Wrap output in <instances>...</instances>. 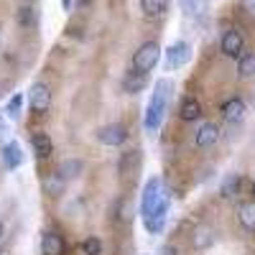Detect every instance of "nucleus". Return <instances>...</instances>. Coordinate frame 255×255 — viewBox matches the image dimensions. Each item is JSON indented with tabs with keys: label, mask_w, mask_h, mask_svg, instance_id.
<instances>
[{
	"label": "nucleus",
	"mask_w": 255,
	"mask_h": 255,
	"mask_svg": "<svg viewBox=\"0 0 255 255\" xmlns=\"http://www.w3.org/2000/svg\"><path fill=\"white\" fill-rule=\"evenodd\" d=\"M171 95H174V82L171 79H158L153 84V92H151V100L145 105V115H143V128L145 133H158V128L166 118V110H168V102H171Z\"/></svg>",
	"instance_id": "nucleus-1"
},
{
	"label": "nucleus",
	"mask_w": 255,
	"mask_h": 255,
	"mask_svg": "<svg viewBox=\"0 0 255 255\" xmlns=\"http://www.w3.org/2000/svg\"><path fill=\"white\" fill-rule=\"evenodd\" d=\"M166 184H163V179L161 176H151L145 181V186H143V194H140V217H148L153 212V207L163 199V194H166Z\"/></svg>",
	"instance_id": "nucleus-2"
},
{
	"label": "nucleus",
	"mask_w": 255,
	"mask_h": 255,
	"mask_svg": "<svg viewBox=\"0 0 255 255\" xmlns=\"http://www.w3.org/2000/svg\"><path fill=\"white\" fill-rule=\"evenodd\" d=\"M158 56H161V49H158L156 41H145V44H140V46H138V51L133 54V64H130V69L143 72V74L153 72V67L158 64Z\"/></svg>",
	"instance_id": "nucleus-3"
},
{
	"label": "nucleus",
	"mask_w": 255,
	"mask_h": 255,
	"mask_svg": "<svg viewBox=\"0 0 255 255\" xmlns=\"http://www.w3.org/2000/svg\"><path fill=\"white\" fill-rule=\"evenodd\" d=\"M163 54H166V59H163L166 72H174V69H181V67H186V64H189L191 46L186 44V41H174V44L168 46Z\"/></svg>",
	"instance_id": "nucleus-4"
},
{
	"label": "nucleus",
	"mask_w": 255,
	"mask_h": 255,
	"mask_svg": "<svg viewBox=\"0 0 255 255\" xmlns=\"http://www.w3.org/2000/svg\"><path fill=\"white\" fill-rule=\"evenodd\" d=\"M168 207H171V191H166L163 194V199L153 207V212L148 217H143V225H145V230L151 232V235H158V232L163 230V225H166V217H168Z\"/></svg>",
	"instance_id": "nucleus-5"
},
{
	"label": "nucleus",
	"mask_w": 255,
	"mask_h": 255,
	"mask_svg": "<svg viewBox=\"0 0 255 255\" xmlns=\"http://www.w3.org/2000/svg\"><path fill=\"white\" fill-rule=\"evenodd\" d=\"M28 105H31V110L38 113V115H44L51 108V90L46 87L44 82H33L31 84V90H28Z\"/></svg>",
	"instance_id": "nucleus-6"
},
{
	"label": "nucleus",
	"mask_w": 255,
	"mask_h": 255,
	"mask_svg": "<svg viewBox=\"0 0 255 255\" xmlns=\"http://www.w3.org/2000/svg\"><path fill=\"white\" fill-rule=\"evenodd\" d=\"M220 49H222V54L230 56V59H240V54L245 51V38H243V33H240L238 28H227V31L222 33Z\"/></svg>",
	"instance_id": "nucleus-7"
},
{
	"label": "nucleus",
	"mask_w": 255,
	"mask_h": 255,
	"mask_svg": "<svg viewBox=\"0 0 255 255\" xmlns=\"http://www.w3.org/2000/svg\"><path fill=\"white\" fill-rule=\"evenodd\" d=\"M97 140L102 143V145H110V148H115V145H123L125 140H128V130L120 125V123H110V125H102L100 130H97Z\"/></svg>",
	"instance_id": "nucleus-8"
},
{
	"label": "nucleus",
	"mask_w": 255,
	"mask_h": 255,
	"mask_svg": "<svg viewBox=\"0 0 255 255\" xmlns=\"http://www.w3.org/2000/svg\"><path fill=\"white\" fill-rule=\"evenodd\" d=\"M67 253V245H64L61 235L54 230H46L41 235V255H64Z\"/></svg>",
	"instance_id": "nucleus-9"
},
{
	"label": "nucleus",
	"mask_w": 255,
	"mask_h": 255,
	"mask_svg": "<svg viewBox=\"0 0 255 255\" xmlns=\"http://www.w3.org/2000/svg\"><path fill=\"white\" fill-rule=\"evenodd\" d=\"M245 115H248V108H245V102L240 100V97H230L225 105H222V118L227 120V123H243L245 120Z\"/></svg>",
	"instance_id": "nucleus-10"
},
{
	"label": "nucleus",
	"mask_w": 255,
	"mask_h": 255,
	"mask_svg": "<svg viewBox=\"0 0 255 255\" xmlns=\"http://www.w3.org/2000/svg\"><path fill=\"white\" fill-rule=\"evenodd\" d=\"M0 156H3V166L8 171H15V168L23 163V151H20L18 140H8L3 148H0Z\"/></svg>",
	"instance_id": "nucleus-11"
},
{
	"label": "nucleus",
	"mask_w": 255,
	"mask_h": 255,
	"mask_svg": "<svg viewBox=\"0 0 255 255\" xmlns=\"http://www.w3.org/2000/svg\"><path fill=\"white\" fill-rule=\"evenodd\" d=\"M220 140V128L215 123H204L199 128V133L194 135V145L197 148H209V145H215Z\"/></svg>",
	"instance_id": "nucleus-12"
},
{
	"label": "nucleus",
	"mask_w": 255,
	"mask_h": 255,
	"mask_svg": "<svg viewBox=\"0 0 255 255\" xmlns=\"http://www.w3.org/2000/svg\"><path fill=\"white\" fill-rule=\"evenodd\" d=\"M186 18H204L209 13V0H176Z\"/></svg>",
	"instance_id": "nucleus-13"
},
{
	"label": "nucleus",
	"mask_w": 255,
	"mask_h": 255,
	"mask_svg": "<svg viewBox=\"0 0 255 255\" xmlns=\"http://www.w3.org/2000/svg\"><path fill=\"white\" fill-rule=\"evenodd\" d=\"M82 171H84V161H82V158H67V161H61L59 168H56V174H59L64 181L79 179Z\"/></svg>",
	"instance_id": "nucleus-14"
},
{
	"label": "nucleus",
	"mask_w": 255,
	"mask_h": 255,
	"mask_svg": "<svg viewBox=\"0 0 255 255\" xmlns=\"http://www.w3.org/2000/svg\"><path fill=\"white\" fill-rule=\"evenodd\" d=\"M212 243H215V230L207 227V225L194 227V232H191V245H194L197 250H207Z\"/></svg>",
	"instance_id": "nucleus-15"
},
{
	"label": "nucleus",
	"mask_w": 255,
	"mask_h": 255,
	"mask_svg": "<svg viewBox=\"0 0 255 255\" xmlns=\"http://www.w3.org/2000/svg\"><path fill=\"white\" fill-rule=\"evenodd\" d=\"M31 145H33V153H36L38 161H46L51 156V151H54V143H51V138L46 133H36L31 138Z\"/></svg>",
	"instance_id": "nucleus-16"
},
{
	"label": "nucleus",
	"mask_w": 255,
	"mask_h": 255,
	"mask_svg": "<svg viewBox=\"0 0 255 255\" xmlns=\"http://www.w3.org/2000/svg\"><path fill=\"white\" fill-rule=\"evenodd\" d=\"M179 118H181L184 123L199 120V118H202V105H199L194 97H184L181 105H179Z\"/></svg>",
	"instance_id": "nucleus-17"
},
{
	"label": "nucleus",
	"mask_w": 255,
	"mask_h": 255,
	"mask_svg": "<svg viewBox=\"0 0 255 255\" xmlns=\"http://www.w3.org/2000/svg\"><path fill=\"white\" fill-rule=\"evenodd\" d=\"M143 87H145V74H143V72L130 69V72L123 77V92H128V95H138Z\"/></svg>",
	"instance_id": "nucleus-18"
},
{
	"label": "nucleus",
	"mask_w": 255,
	"mask_h": 255,
	"mask_svg": "<svg viewBox=\"0 0 255 255\" xmlns=\"http://www.w3.org/2000/svg\"><path fill=\"white\" fill-rule=\"evenodd\" d=\"M168 5H171V0H140V10L145 18H161L166 15Z\"/></svg>",
	"instance_id": "nucleus-19"
},
{
	"label": "nucleus",
	"mask_w": 255,
	"mask_h": 255,
	"mask_svg": "<svg viewBox=\"0 0 255 255\" xmlns=\"http://www.w3.org/2000/svg\"><path fill=\"white\" fill-rule=\"evenodd\" d=\"M238 77L240 79H253L255 77V51H243L238 59Z\"/></svg>",
	"instance_id": "nucleus-20"
},
{
	"label": "nucleus",
	"mask_w": 255,
	"mask_h": 255,
	"mask_svg": "<svg viewBox=\"0 0 255 255\" xmlns=\"http://www.w3.org/2000/svg\"><path fill=\"white\" fill-rule=\"evenodd\" d=\"M238 220L248 232H255V202H243L238 207Z\"/></svg>",
	"instance_id": "nucleus-21"
},
{
	"label": "nucleus",
	"mask_w": 255,
	"mask_h": 255,
	"mask_svg": "<svg viewBox=\"0 0 255 255\" xmlns=\"http://www.w3.org/2000/svg\"><path fill=\"white\" fill-rule=\"evenodd\" d=\"M138 166H140V151H125V153L120 156L118 171H120L123 176H128V174H133Z\"/></svg>",
	"instance_id": "nucleus-22"
},
{
	"label": "nucleus",
	"mask_w": 255,
	"mask_h": 255,
	"mask_svg": "<svg viewBox=\"0 0 255 255\" xmlns=\"http://www.w3.org/2000/svg\"><path fill=\"white\" fill-rule=\"evenodd\" d=\"M240 184H243V179H240V174H227L225 179H222V186H220V194L225 197V199H232L240 191Z\"/></svg>",
	"instance_id": "nucleus-23"
},
{
	"label": "nucleus",
	"mask_w": 255,
	"mask_h": 255,
	"mask_svg": "<svg viewBox=\"0 0 255 255\" xmlns=\"http://www.w3.org/2000/svg\"><path fill=\"white\" fill-rule=\"evenodd\" d=\"M64 184H67V181H64L59 174H51V176L44 179V191H46V194H61Z\"/></svg>",
	"instance_id": "nucleus-24"
},
{
	"label": "nucleus",
	"mask_w": 255,
	"mask_h": 255,
	"mask_svg": "<svg viewBox=\"0 0 255 255\" xmlns=\"http://www.w3.org/2000/svg\"><path fill=\"white\" fill-rule=\"evenodd\" d=\"M20 108H23V95H13L10 102H8V108H5V115L10 120H18L20 118Z\"/></svg>",
	"instance_id": "nucleus-25"
},
{
	"label": "nucleus",
	"mask_w": 255,
	"mask_h": 255,
	"mask_svg": "<svg viewBox=\"0 0 255 255\" xmlns=\"http://www.w3.org/2000/svg\"><path fill=\"white\" fill-rule=\"evenodd\" d=\"M82 253L84 255H102V240L100 238H87V240H82Z\"/></svg>",
	"instance_id": "nucleus-26"
},
{
	"label": "nucleus",
	"mask_w": 255,
	"mask_h": 255,
	"mask_svg": "<svg viewBox=\"0 0 255 255\" xmlns=\"http://www.w3.org/2000/svg\"><path fill=\"white\" fill-rule=\"evenodd\" d=\"M18 23L23 26V28L33 26V8H28V5L20 8V10H18Z\"/></svg>",
	"instance_id": "nucleus-27"
},
{
	"label": "nucleus",
	"mask_w": 255,
	"mask_h": 255,
	"mask_svg": "<svg viewBox=\"0 0 255 255\" xmlns=\"http://www.w3.org/2000/svg\"><path fill=\"white\" fill-rule=\"evenodd\" d=\"M158 255H179V250H176L174 245H163V248L158 250Z\"/></svg>",
	"instance_id": "nucleus-28"
},
{
	"label": "nucleus",
	"mask_w": 255,
	"mask_h": 255,
	"mask_svg": "<svg viewBox=\"0 0 255 255\" xmlns=\"http://www.w3.org/2000/svg\"><path fill=\"white\" fill-rule=\"evenodd\" d=\"M74 5H77V0H61V8L67 10V13H69V10H72Z\"/></svg>",
	"instance_id": "nucleus-29"
},
{
	"label": "nucleus",
	"mask_w": 255,
	"mask_h": 255,
	"mask_svg": "<svg viewBox=\"0 0 255 255\" xmlns=\"http://www.w3.org/2000/svg\"><path fill=\"white\" fill-rule=\"evenodd\" d=\"M5 130H8V125H5V118H3V115H0V135H3Z\"/></svg>",
	"instance_id": "nucleus-30"
},
{
	"label": "nucleus",
	"mask_w": 255,
	"mask_h": 255,
	"mask_svg": "<svg viewBox=\"0 0 255 255\" xmlns=\"http://www.w3.org/2000/svg\"><path fill=\"white\" fill-rule=\"evenodd\" d=\"M77 5H79V8H90L92 0H77Z\"/></svg>",
	"instance_id": "nucleus-31"
},
{
	"label": "nucleus",
	"mask_w": 255,
	"mask_h": 255,
	"mask_svg": "<svg viewBox=\"0 0 255 255\" xmlns=\"http://www.w3.org/2000/svg\"><path fill=\"white\" fill-rule=\"evenodd\" d=\"M5 238V227H3V222H0V240Z\"/></svg>",
	"instance_id": "nucleus-32"
},
{
	"label": "nucleus",
	"mask_w": 255,
	"mask_h": 255,
	"mask_svg": "<svg viewBox=\"0 0 255 255\" xmlns=\"http://www.w3.org/2000/svg\"><path fill=\"white\" fill-rule=\"evenodd\" d=\"M0 97H3V84H0Z\"/></svg>",
	"instance_id": "nucleus-33"
},
{
	"label": "nucleus",
	"mask_w": 255,
	"mask_h": 255,
	"mask_svg": "<svg viewBox=\"0 0 255 255\" xmlns=\"http://www.w3.org/2000/svg\"><path fill=\"white\" fill-rule=\"evenodd\" d=\"M253 191H255V184H253Z\"/></svg>",
	"instance_id": "nucleus-34"
}]
</instances>
